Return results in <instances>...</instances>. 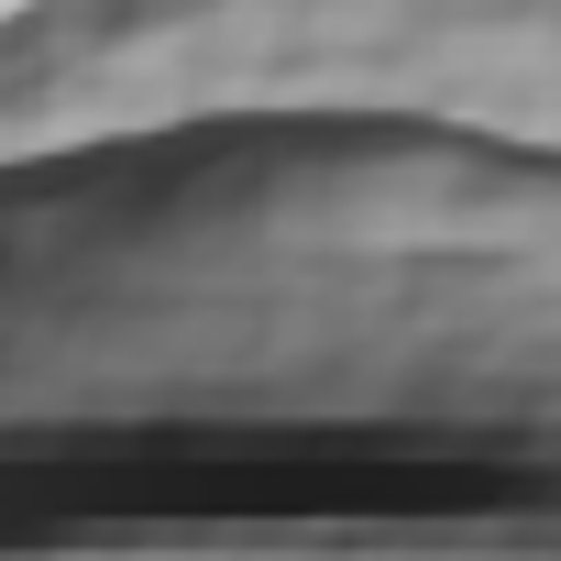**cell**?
<instances>
[{
	"instance_id": "cell-1",
	"label": "cell",
	"mask_w": 561,
	"mask_h": 561,
	"mask_svg": "<svg viewBox=\"0 0 561 561\" xmlns=\"http://www.w3.org/2000/svg\"><path fill=\"white\" fill-rule=\"evenodd\" d=\"M0 12H12V23H34V12H56V0H0Z\"/></svg>"
}]
</instances>
